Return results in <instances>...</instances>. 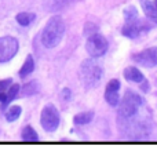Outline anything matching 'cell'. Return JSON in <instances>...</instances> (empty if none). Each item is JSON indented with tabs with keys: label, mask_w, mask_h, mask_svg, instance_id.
I'll use <instances>...</instances> for the list:
<instances>
[{
	"label": "cell",
	"mask_w": 157,
	"mask_h": 160,
	"mask_svg": "<svg viewBox=\"0 0 157 160\" xmlns=\"http://www.w3.org/2000/svg\"><path fill=\"white\" fill-rule=\"evenodd\" d=\"M63 33H65V22L61 17L55 15L50 19L43 29L42 43L44 44V47L54 48L61 43Z\"/></svg>",
	"instance_id": "cell-1"
},
{
	"label": "cell",
	"mask_w": 157,
	"mask_h": 160,
	"mask_svg": "<svg viewBox=\"0 0 157 160\" xmlns=\"http://www.w3.org/2000/svg\"><path fill=\"white\" fill-rule=\"evenodd\" d=\"M102 75H103L102 66L95 61L94 57H92L91 59H86L81 64V68H80V78H81L83 84H84L87 88L96 87V86L99 84V82H101Z\"/></svg>",
	"instance_id": "cell-2"
},
{
	"label": "cell",
	"mask_w": 157,
	"mask_h": 160,
	"mask_svg": "<svg viewBox=\"0 0 157 160\" xmlns=\"http://www.w3.org/2000/svg\"><path fill=\"white\" fill-rule=\"evenodd\" d=\"M142 105V99L135 92L127 91L123 99L119 102V112L123 118H131L138 112L139 106Z\"/></svg>",
	"instance_id": "cell-3"
},
{
	"label": "cell",
	"mask_w": 157,
	"mask_h": 160,
	"mask_svg": "<svg viewBox=\"0 0 157 160\" xmlns=\"http://www.w3.org/2000/svg\"><path fill=\"white\" fill-rule=\"evenodd\" d=\"M86 50L91 57L94 58H98V57H102L108 50V42L99 33H95V35L90 36L88 40L86 43Z\"/></svg>",
	"instance_id": "cell-4"
},
{
	"label": "cell",
	"mask_w": 157,
	"mask_h": 160,
	"mask_svg": "<svg viewBox=\"0 0 157 160\" xmlns=\"http://www.w3.org/2000/svg\"><path fill=\"white\" fill-rule=\"evenodd\" d=\"M40 123H42V127L46 131H55L56 127L59 126V113L55 106L47 105L43 108L42 116H40Z\"/></svg>",
	"instance_id": "cell-5"
},
{
	"label": "cell",
	"mask_w": 157,
	"mask_h": 160,
	"mask_svg": "<svg viewBox=\"0 0 157 160\" xmlns=\"http://www.w3.org/2000/svg\"><path fill=\"white\" fill-rule=\"evenodd\" d=\"M18 40L11 36L0 38V64L7 62L12 58L18 51Z\"/></svg>",
	"instance_id": "cell-6"
},
{
	"label": "cell",
	"mask_w": 157,
	"mask_h": 160,
	"mask_svg": "<svg viewBox=\"0 0 157 160\" xmlns=\"http://www.w3.org/2000/svg\"><path fill=\"white\" fill-rule=\"evenodd\" d=\"M135 61L145 68H153L157 65V46L143 50L142 52L136 54Z\"/></svg>",
	"instance_id": "cell-7"
},
{
	"label": "cell",
	"mask_w": 157,
	"mask_h": 160,
	"mask_svg": "<svg viewBox=\"0 0 157 160\" xmlns=\"http://www.w3.org/2000/svg\"><path fill=\"white\" fill-rule=\"evenodd\" d=\"M119 90H120V82L119 80H112V82H109V84L106 86L105 99L108 101L109 105H112V106L119 105V102H120Z\"/></svg>",
	"instance_id": "cell-8"
},
{
	"label": "cell",
	"mask_w": 157,
	"mask_h": 160,
	"mask_svg": "<svg viewBox=\"0 0 157 160\" xmlns=\"http://www.w3.org/2000/svg\"><path fill=\"white\" fill-rule=\"evenodd\" d=\"M142 31H143V26L141 25V22L131 21V22H127L125 26L123 28V35L130 39H134V38H138Z\"/></svg>",
	"instance_id": "cell-9"
},
{
	"label": "cell",
	"mask_w": 157,
	"mask_h": 160,
	"mask_svg": "<svg viewBox=\"0 0 157 160\" xmlns=\"http://www.w3.org/2000/svg\"><path fill=\"white\" fill-rule=\"evenodd\" d=\"M124 78L128 80V82H134V83H142L143 82V75L139 69L134 68V66H128V68L124 71Z\"/></svg>",
	"instance_id": "cell-10"
},
{
	"label": "cell",
	"mask_w": 157,
	"mask_h": 160,
	"mask_svg": "<svg viewBox=\"0 0 157 160\" xmlns=\"http://www.w3.org/2000/svg\"><path fill=\"white\" fill-rule=\"evenodd\" d=\"M18 91H19V86L18 84H11V86H10V87L7 88V91L4 92V95H3V98L0 99V101H3L2 105L3 106H7L10 102H11L12 99L17 97Z\"/></svg>",
	"instance_id": "cell-11"
},
{
	"label": "cell",
	"mask_w": 157,
	"mask_h": 160,
	"mask_svg": "<svg viewBox=\"0 0 157 160\" xmlns=\"http://www.w3.org/2000/svg\"><path fill=\"white\" fill-rule=\"evenodd\" d=\"M142 7L143 11L146 12V15L150 18H157V6L155 4V2H149V0H143L142 2Z\"/></svg>",
	"instance_id": "cell-12"
},
{
	"label": "cell",
	"mask_w": 157,
	"mask_h": 160,
	"mask_svg": "<svg viewBox=\"0 0 157 160\" xmlns=\"http://www.w3.org/2000/svg\"><path fill=\"white\" fill-rule=\"evenodd\" d=\"M33 69H35V62H33V58H32V55H28L25 64L22 65L21 71H19V76H21V78H25V76L31 75V73L33 72Z\"/></svg>",
	"instance_id": "cell-13"
},
{
	"label": "cell",
	"mask_w": 157,
	"mask_h": 160,
	"mask_svg": "<svg viewBox=\"0 0 157 160\" xmlns=\"http://www.w3.org/2000/svg\"><path fill=\"white\" fill-rule=\"evenodd\" d=\"M17 21H18L19 25L28 26L32 21H35V14H32V12H19L17 15Z\"/></svg>",
	"instance_id": "cell-14"
},
{
	"label": "cell",
	"mask_w": 157,
	"mask_h": 160,
	"mask_svg": "<svg viewBox=\"0 0 157 160\" xmlns=\"http://www.w3.org/2000/svg\"><path fill=\"white\" fill-rule=\"evenodd\" d=\"M22 139L28 141V142H35L39 139V137H37V132H36L31 126H28V127H25L24 131H22Z\"/></svg>",
	"instance_id": "cell-15"
},
{
	"label": "cell",
	"mask_w": 157,
	"mask_h": 160,
	"mask_svg": "<svg viewBox=\"0 0 157 160\" xmlns=\"http://www.w3.org/2000/svg\"><path fill=\"white\" fill-rule=\"evenodd\" d=\"M92 118H94L92 112H83L75 116V123L76 124H87V123L91 122Z\"/></svg>",
	"instance_id": "cell-16"
},
{
	"label": "cell",
	"mask_w": 157,
	"mask_h": 160,
	"mask_svg": "<svg viewBox=\"0 0 157 160\" xmlns=\"http://www.w3.org/2000/svg\"><path fill=\"white\" fill-rule=\"evenodd\" d=\"M21 116V108L19 106H11L7 112H6V119L8 122H14Z\"/></svg>",
	"instance_id": "cell-17"
},
{
	"label": "cell",
	"mask_w": 157,
	"mask_h": 160,
	"mask_svg": "<svg viewBox=\"0 0 157 160\" xmlns=\"http://www.w3.org/2000/svg\"><path fill=\"white\" fill-rule=\"evenodd\" d=\"M124 17H125V22H131L135 21L138 18V12H136L135 7H128L124 10Z\"/></svg>",
	"instance_id": "cell-18"
},
{
	"label": "cell",
	"mask_w": 157,
	"mask_h": 160,
	"mask_svg": "<svg viewBox=\"0 0 157 160\" xmlns=\"http://www.w3.org/2000/svg\"><path fill=\"white\" fill-rule=\"evenodd\" d=\"M11 84H12L11 80H3V82H0V94H4Z\"/></svg>",
	"instance_id": "cell-19"
},
{
	"label": "cell",
	"mask_w": 157,
	"mask_h": 160,
	"mask_svg": "<svg viewBox=\"0 0 157 160\" xmlns=\"http://www.w3.org/2000/svg\"><path fill=\"white\" fill-rule=\"evenodd\" d=\"M155 4H156V6H157V0H155Z\"/></svg>",
	"instance_id": "cell-20"
}]
</instances>
